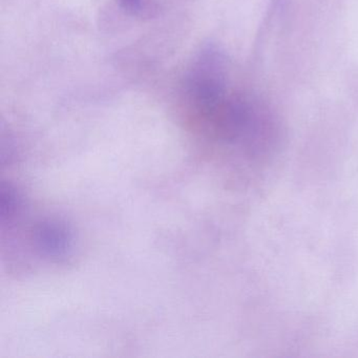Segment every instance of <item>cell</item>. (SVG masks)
Wrapping results in <instances>:
<instances>
[{"mask_svg":"<svg viewBox=\"0 0 358 358\" xmlns=\"http://www.w3.org/2000/svg\"><path fill=\"white\" fill-rule=\"evenodd\" d=\"M37 249L52 259L66 257L73 247V234L64 223L55 220L41 222L34 230Z\"/></svg>","mask_w":358,"mask_h":358,"instance_id":"obj_2","label":"cell"},{"mask_svg":"<svg viewBox=\"0 0 358 358\" xmlns=\"http://www.w3.org/2000/svg\"><path fill=\"white\" fill-rule=\"evenodd\" d=\"M20 206V199L15 189L10 186H3L1 189V215L12 217Z\"/></svg>","mask_w":358,"mask_h":358,"instance_id":"obj_3","label":"cell"},{"mask_svg":"<svg viewBox=\"0 0 358 358\" xmlns=\"http://www.w3.org/2000/svg\"><path fill=\"white\" fill-rule=\"evenodd\" d=\"M120 3L127 11L136 13L141 9L142 0H120Z\"/></svg>","mask_w":358,"mask_h":358,"instance_id":"obj_4","label":"cell"},{"mask_svg":"<svg viewBox=\"0 0 358 358\" xmlns=\"http://www.w3.org/2000/svg\"><path fill=\"white\" fill-rule=\"evenodd\" d=\"M229 64L225 54L208 45L192 62L186 78V90L202 118L215 110L230 94Z\"/></svg>","mask_w":358,"mask_h":358,"instance_id":"obj_1","label":"cell"}]
</instances>
